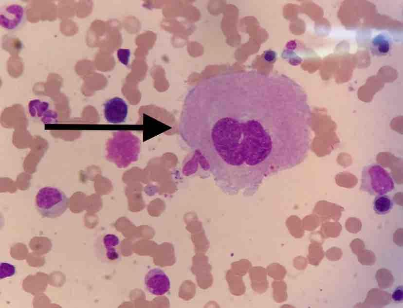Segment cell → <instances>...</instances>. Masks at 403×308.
I'll use <instances>...</instances> for the list:
<instances>
[{
	"label": "cell",
	"mask_w": 403,
	"mask_h": 308,
	"mask_svg": "<svg viewBox=\"0 0 403 308\" xmlns=\"http://www.w3.org/2000/svg\"><path fill=\"white\" fill-rule=\"evenodd\" d=\"M275 58V53L272 51H268L264 54V58L268 61H272Z\"/></svg>",
	"instance_id": "cell-20"
},
{
	"label": "cell",
	"mask_w": 403,
	"mask_h": 308,
	"mask_svg": "<svg viewBox=\"0 0 403 308\" xmlns=\"http://www.w3.org/2000/svg\"><path fill=\"white\" fill-rule=\"evenodd\" d=\"M35 202L37 211L43 217L53 218L60 217L67 210L70 199L61 190L45 186L37 192Z\"/></svg>",
	"instance_id": "cell-2"
},
{
	"label": "cell",
	"mask_w": 403,
	"mask_h": 308,
	"mask_svg": "<svg viewBox=\"0 0 403 308\" xmlns=\"http://www.w3.org/2000/svg\"><path fill=\"white\" fill-rule=\"evenodd\" d=\"M48 107L49 104L47 102L37 99L31 101L28 105L29 112L33 116L37 115L39 117L44 112H50L48 111Z\"/></svg>",
	"instance_id": "cell-12"
},
{
	"label": "cell",
	"mask_w": 403,
	"mask_h": 308,
	"mask_svg": "<svg viewBox=\"0 0 403 308\" xmlns=\"http://www.w3.org/2000/svg\"><path fill=\"white\" fill-rule=\"evenodd\" d=\"M226 278L229 285V290L232 294L238 295H242L244 292L245 287L241 276L236 274L230 270L227 272Z\"/></svg>",
	"instance_id": "cell-10"
},
{
	"label": "cell",
	"mask_w": 403,
	"mask_h": 308,
	"mask_svg": "<svg viewBox=\"0 0 403 308\" xmlns=\"http://www.w3.org/2000/svg\"><path fill=\"white\" fill-rule=\"evenodd\" d=\"M26 19V10L21 5L12 4L0 7V24L7 31L18 30L24 25Z\"/></svg>",
	"instance_id": "cell-5"
},
{
	"label": "cell",
	"mask_w": 403,
	"mask_h": 308,
	"mask_svg": "<svg viewBox=\"0 0 403 308\" xmlns=\"http://www.w3.org/2000/svg\"><path fill=\"white\" fill-rule=\"evenodd\" d=\"M251 264L247 260H240L233 263L232 271L240 276L244 275L251 267Z\"/></svg>",
	"instance_id": "cell-16"
},
{
	"label": "cell",
	"mask_w": 403,
	"mask_h": 308,
	"mask_svg": "<svg viewBox=\"0 0 403 308\" xmlns=\"http://www.w3.org/2000/svg\"><path fill=\"white\" fill-rule=\"evenodd\" d=\"M310 125L305 113L292 108L199 106L186 100L179 129L218 182L238 190L302 161Z\"/></svg>",
	"instance_id": "cell-1"
},
{
	"label": "cell",
	"mask_w": 403,
	"mask_h": 308,
	"mask_svg": "<svg viewBox=\"0 0 403 308\" xmlns=\"http://www.w3.org/2000/svg\"><path fill=\"white\" fill-rule=\"evenodd\" d=\"M267 272L270 276L276 280L282 279L286 273L283 267L277 263L272 264L268 266Z\"/></svg>",
	"instance_id": "cell-15"
},
{
	"label": "cell",
	"mask_w": 403,
	"mask_h": 308,
	"mask_svg": "<svg viewBox=\"0 0 403 308\" xmlns=\"http://www.w3.org/2000/svg\"><path fill=\"white\" fill-rule=\"evenodd\" d=\"M128 105L122 98L114 97L104 104V115L106 120L111 123L124 122L128 115Z\"/></svg>",
	"instance_id": "cell-7"
},
{
	"label": "cell",
	"mask_w": 403,
	"mask_h": 308,
	"mask_svg": "<svg viewBox=\"0 0 403 308\" xmlns=\"http://www.w3.org/2000/svg\"><path fill=\"white\" fill-rule=\"evenodd\" d=\"M392 298L397 303L402 302L403 300V288L402 286L397 287L392 293Z\"/></svg>",
	"instance_id": "cell-19"
},
{
	"label": "cell",
	"mask_w": 403,
	"mask_h": 308,
	"mask_svg": "<svg viewBox=\"0 0 403 308\" xmlns=\"http://www.w3.org/2000/svg\"><path fill=\"white\" fill-rule=\"evenodd\" d=\"M394 180L381 166L373 164L366 166L363 171L361 189L369 194H385L394 189Z\"/></svg>",
	"instance_id": "cell-3"
},
{
	"label": "cell",
	"mask_w": 403,
	"mask_h": 308,
	"mask_svg": "<svg viewBox=\"0 0 403 308\" xmlns=\"http://www.w3.org/2000/svg\"><path fill=\"white\" fill-rule=\"evenodd\" d=\"M272 288L275 300L279 303L284 301L286 295V287L285 283L280 281H275L272 283Z\"/></svg>",
	"instance_id": "cell-14"
},
{
	"label": "cell",
	"mask_w": 403,
	"mask_h": 308,
	"mask_svg": "<svg viewBox=\"0 0 403 308\" xmlns=\"http://www.w3.org/2000/svg\"><path fill=\"white\" fill-rule=\"evenodd\" d=\"M138 142L137 138L129 132H116L108 143L109 159L117 163L120 157H125L127 162L130 163L137 155L139 149Z\"/></svg>",
	"instance_id": "cell-4"
},
{
	"label": "cell",
	"mask_w": 403,
	"mask_h": 308,
	"mask_svg": "<svg viewBox=\"0 0 403 308\" xmlns=\"http://www.w3.org/2000/svg\"><path fill=\"white\" fill-rule=\"evenodd\" d=\"M373 44L380 53H386L389 50V42L381 35L374 38Z\"/></svg>",
	"instance_id": "cell-17"
},
{
	"label": "cell",
	"mask_w": 403,
	"mask_h": 308,
	"mask_svg": "<svg viewBox=\"0 0 403 308\" xmlns=\"http://www.w3.org/2000/svg\"><path fill=\"white\" fill-rule=\"evenodd\" d=\"M394 206V201L389 196L384 194L376 196L373 202V210L379 215L389 213Z\"/></svg>",
	"instance_id": "cell-9"
},
{
	"label": "cell",
	"mask_w": 403,
	"mask_h": 308,
	"mask_svg": "<svg viewBox=\"0 0 403 308\" xmlns=\"http://www.w3.org/2000/svg\"><path fill=\"white\" fill-rule=\"evenodd\" d=\"M104 243L107 250V257L110 260L117 259L119 254L114 247L119 243L118 238L114 235H106L104 238Z\"/></svg>",
	"instance_id": "cell-11"
},
{
	"label": "cell",
	"mask_w": 403,
	"mask_h": 308,
	"mask_svg": "<svg viewBox=\"0 0 403 308\" xmlns=\"http://www.w3.org/2000/svg\"><path fill=\"white\" fill-rule=\"evenodd\" d=\"M250 273L253 289L259 293L265 291L268 287L265 270L261 267H255L251 269Z\"/></svg>",
	"instance_id": "cell-8"
},
{
	"label": "cell",
	"mask_w": 403,
	"mask_h": 308,
	"mask_svg": "<svg viewBox=\"0 0 403 308\" xmlns=\"http://www.w3.org/2000/svg\"><path fill=\"white\" fill-rule=\"evenodd\" d=\"M376 277L380 288H388L393 285L394 280L385 279L393 277L391 272L387 269H379L376 273Z\"/></svg>",
	"instance_id": "cell-13"
},
{
	"label": "cell",
	"mask_w": 403,
	"mask_h": 308,
	"mask_svg": "<svg viewBox=\"0 0 403 308\" xmlns=\"http://www.w3.org/2000/svg\"><path fill=\"white\" fill-rule=\"evenodd\" d=\"M0 267V278L1 279L12 276L15 273V267L11 264L1 262Z\"/></svg>",
	"instance_id": "cell-18"
},
{
	"label": "cell",
	"mask_w": 403,
	"mask_h": 308,
	"mask_svg": "<svg viewBox=\"0 0 403 308\" xmlns=\"http://www.w3.org/2000/svg\"><path fill=\"white\" fill-rule=\"evenodd\" d=\"M145 283L148 291L155 295L165 294L170 289L168 277L159 269L150 270L145 276Z\"/></svg>",
	"instance_id": "cell-6"
}]
</instances>
